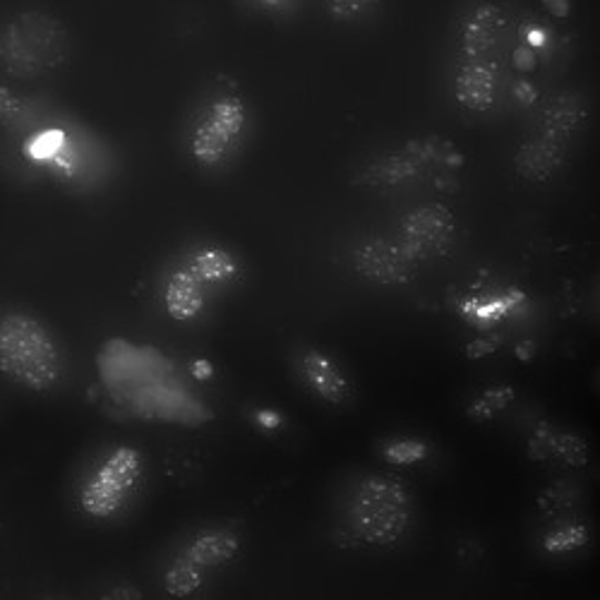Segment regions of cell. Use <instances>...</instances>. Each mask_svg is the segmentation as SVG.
Masks as SVG:
<instances>
[{"label":"cell","instance_id":"obj_1","mask_svg":"<svg viewBox=\"0 0 600 600\" xmlns=\"http://www.w3.org/2000/svg\"><path fill=\"white\" fill-rule=\"evenodd\" d=\"M0 373L32 391H47L61 377V354L53 336L32 315L0 317Z\"/></svg>","mask_w":600,"mask_h":600},{"label":"cell","instance_id":"obj_2","mask_svg":"<svg viewBox=\"0 0 600 600\" xmlns=\"http://www.w3.org/2000/svg\"><path fill=\"white\" fill-rule=\"evenodd\" d=\"M68 51V29L49 12H22L0 27V63L14 78H39L61 65Z\"/></svg>","mask_w":600,"mask_h":600},{"label":"cell","instance_id":"obj_3","mask_svg":"<svg viewBox=\"0 0 600 600\" xmlns=\"http://www.w3.org/2000/svg\"><path fill=\"white\" fill-rule=\"evenodd\" d=\"M350 517L365 543L389 546L401 538L411 521V495L397 478L370 476L354 495Z\"/></svg>","mask_w":600,"mask_h":600},{"label":"cell","instance_id":"obj_4","mask_svg":"<svg viewBox=\"0 0 600 600\" xmlns=\"http://www.w3.org/2000/svg\"><path fill=\"white\" fill-rule=\"evenodd\" d=\"M142 474V457L133 447L115 449L99 468L96 476L87 482L80 505L92 517H111L121 509L130 488H135Z\"/></svg>","mask_w":600,"mask_h":600},{"label":"cell","instance_id":"obj_5","mask_svg":"<svg viewBox=\"0 0 600 600\" xmlns=\"http://www.w3.org/2000/svg\"><path fill=\"white\" fill-rule=\"evenodd\" d=\"M457 236L454 214L443 204H423L401 218V247L416 265L423 260L447 255Z\"/></svg>","mask_w":600,"mask_h":600},{"label":"cell","instance_id":"obj_6","mask_svg":"<svg viewBox=\"0 0 600 600\" xmlns=\"http://www.w3.org/2000/svg\"><path fill=\"white\" fill-rule=\"evenodd\" d=\"M245 125V106L236 96H224L214 101L210 111L195 128L193 135V156L202 166H216L228 152L233 142L238 140Z\"/></svg>","mask_w":600,"mask_h":600},{"label":"cell","instance_id":"obj_7","mask_svg":"<svg viewBox=\"0 0 600 600\" xmlns=\"http://www.w3.org/2000/svg\"><path fill=\"white\" fill-rule=\"evenodd\" d=\"M354 265L365 279L383 286H401L411 282L416 272V262L406 255L404 247L383 238L358 245L354 253Z\"/></svg>","mask_w":600,"mask_h":600},{"label":"cell","instance_id":"obj_8","mask_svg":"<svg viewBox=\"0 0 600 600\" xmlns=\"http://www.w3.org/2000/svg\"><path fill=\"white\" fill-rule=\"evenodd\" d=\"M565 156H567V148L562 140L540 135L536 140L521 144L515 156V166L521 179L543 183L560 171V166L565 164Z\"/></svg>","mask_w":600,"mask_h":600},{"label":"cell","instance_id":"obj_9","mask_svg":"<svg viewBox=\"0 0 600 600\" xmlns=\"http://www.w3.org/2000/svg\"><path fill=\"white\" fill-rule=\"evenodd\" d=\"M500 29H502V10L497 8L495 3H490V0H486V3H478L464 18L461 53L468 58V61L486 58L497 43Z\"/></svg>","mask_w":600,"mask_h":600},{"label":"cell","instance_id":"obj_10","mask_svg":"<svg viewBox=\"0 0 600 600\" xmlns=\"http://www.w3.org/2000/svg\"><path fill=\"white\" fill-rule=\"evenodd\" d=\"M495 87H497V72L490 63L476 58V61H468L457 72V80H454V94H457L459 104L468 111L482 113L492 106L495 101Z\"/></svg>","mask_w":600,"mask_h":600},{"label":"cell","instance_id":"obj_11","mask_svg":"<svg viewBox=\"0 0 600 600\" xmlns=\"http://www.w3.org/2000/svg\"><path fill=\"white\" fill-rule=\"evenodd\" d=\"M303 373L307 383H311V387L319 394L322 399H327L332 404H342L348 397V385L344 375L327 356L317 354V350H311V354L303 358Z\"/></svg>","mask_w":600,"mask_h":600},{"label":"cell","instance_id":"obj_12","mask_svg":"<svg viewBox=\"0 0 600 600\" xmlns=\"http://www.w3.org/2000/svg\"><path fill=\"white\" fill-rule=\"evenodd\" d=\"M202 305H204V294H202V282L197 279V276L190 270L173 274L166 286L169 315L179 322H187L200 315Z\"/></svg>","mask_w":600,"mask_h":600},{"label":"cell","instance_id":"obj_13","mask_svg":"<svg viewBox=\"0 0 600 600\" xmlns=\"http://www.w3.org/2000/svg\"><path fill=\"white\" fill-rule=\"evenodd\" d=\"M238 546H241V540H238L236 533H231V531H207V533H200L193 540V543H190L185 558L193 560L202 569H207V567L224 565L231 558H236Z\"/></svg>","mask_w":600,"mask_h":600},{"label":"cell","instance_id":"obj_14","mask_svg":"<svg viewBox=\"0 0 600 600\" xmlns=\"http://www.w3.org/2000/svg\"><path fill=\"white\" fill-rule=\"evenodd\" d=\"M583 123V106L579 99H560L546 113V135L567 140L572 138Z\"/></svg>","mask_w":600,"mask_h":600},{"label":"cell","instance_id":"obj_15","mask_svg":"<svg viewBox=\"0 0 600 600\" xmlns=\"http://www.w3.org/2000/svg\"><path fill=\"white\" fill-rule=\"evenodd\" d=\"M190 272H193L200 282H226L236 274V262L224 251L207 247V251H200L193 262H190Z\"/></svg>","mask_w":600,"mask_h":600},{"label":"cell","instance_id":"obj_16","mask_svg":"<svg viewBox=\"0 0 600 600\" xmlns=\"http://www.w3.org/2000/svg\"><path fill=\"white\" fill-rule=\"evenodd\" d=\"M202 587V567L193 560H179L166 572V591L175 598H185Z\"/></svg>","mask_w":600,"mask_h":600},{"label":"cell","instance_id":"obj_17","mask_svg":"<svg viewBox=\"0 0 600 600\" xmlns=\"http://www.w3.org/2000/svg\"><path fill=\"white\" fill-rule=\"evenodd\" d=\"M583 543H587V531H583L581 526H569V529L552 533L546 540V548L550 552H567V550H574V548H579Z\"/></svg>","mask_w":600,"mask_h":600},{"label":"cell","instance_id":"obj_18","mask_svg":"<svg viewBox=\"0 0 600 600\" xmlns=\"http://www.w3.org/2000/svg\"><path fill=\"white\" fill-rule=\"evenodd\" d=\"M325 3L334 18L350 20V18H358L360 12L368 10L375 0H325Z\"/></svg>","mask_w":600,"mask_h":600},{"label":"cell","instance_id":"obj_19","mask_svg":"<svg viewBox=\"0 0 600 600\" xmlns=\"http://www.w3.org/2000/svg\"><path fill=\"white\" fill-rule=\"evenodd\" d=\"M20 111H22L20 99L14 96L10 90H6V87H0V123L8 125L12 121H18Z\"/></svg>","mask_w":600,"mask_h":600}]
</instances>
